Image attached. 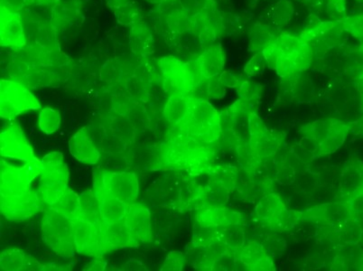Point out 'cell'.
I'll list each match as a JSON object with an SVG mask.
<instances>
[{
  "label": "cell",
  "mask_w": 363,
  "mask_h": 271,
  "mask_svg": "<svg viewBox=\"0 0 363 271\" xmlns=\"http://www.w3.org/2000/svg\"><path fill=\"white\" fill-rule=\"evenodd\" d=\"M214 148L174 130L161 145L162 170H186L191 176L209 173L213 166Z\"/></svg>",
  "instance_id": "obj_1"
},
{
  "label": "cell",
  "mask_w": 363,
  "mask_h": 271,
  "mask_svg": "<svg viewBox=\"0 0 363 271\" xmlns=\"http://www.w3.org/2000/svg\"><path fill=\"white\" fill-rule=\"evenodd\" d=\"M174 130L203 145H213L222 137V116L208 100L192 96L189 112Z\"/></svg>",
  "instance_id": "obj_2"
},
{
  "label": "cell",
  "mask_w": 363,
  "mask_h": 271,
  "mask_svg": "<svg viewBox=\"0 0 363 271\" xmlns=\"http://www.w3.org/2000/svg\"><path fill=\"white\" fill-rule=\"evenodd\" d=\"M164 90L173 94L192 95L204 80L199 61L183 62L174 56H164L158 61Z\"/></svg>",
  "instance_id": "obj_3"
},
{
  "label": "cell",
  "mask_w": 363,
  "mask_h": 271,
  "mask_svg": "<svg viewBox=\"0 0 363 271\" xmlns=\"http://www.w3.org/2000/svg\"><path fill=\"white\" fill-rule=\"evenodd\" d=\"M42 239L56 255L71 259L75 256L72 221L52 208H45L42 219Z\"/></svg>",
  "instance_id": "obj_4"
},
{
  "label": "cell",
  "mask_w": 363,
  "mask_h": 271,
  "mask_svg": "<svg viewBox=\"0 0 363 271\" xmlns=\"http://www.w3.org/2000/svg\"><path fill=\"white\" fill-rule=\"evenodd\" d=\"M38 194L46 207H51L68 189L69 170L61 152H51L41 160Z\"/></svg>",
  "instance_id": "obj_5"
},
{
  "label": "cell",
  "mask_w": 363,
  "mask_h": 271,
  "mask_svg": "<svg viewBox=\"0 0 363 271\" xmlns=\"http://www.w3.org/2000/svg\"><path fill=\"white\" fill-rule=\"evenodd\" d=\"M348 131L347 125L331 118L303 126L300 132L316 148L315 153L319 157L337 150L345 142Z\"/></svg>",
  "instance_id": "obj_6"
},
{
  "label": "cell",
  "mask_w": 363,
  "mask_h": 271,
  "mask_svg": "<svg viewBox=\"0 0 363 271\" xmlns=\"http://www.w3.org/2000/svg\"><path fill=\"white\" fill-rule=\"evenodd\" d=\"M38 98L21 82L5 80L0 82V116L12 120L23 112L40 110Z\"/></svg>",
  "instance_id": "obj_7"
},
{
  "label": "cell",
  "mask_w": 363,
  "mask_h": 271,
  "mask_svg": "<svg viewBox=\"0 0 363 271\" xmlns=\"http://www.w3.org/2000/svg\"><path fill=\"white\" fill-rule=\"evenodd\" d=\"M41 166L39 158L21 167L12 166L1 160L0 196H18L30 191L33 181L40 177Z\"/></svg>",
  "instance_id": "obj_8"
},
{
  "label": "cell",
  "mask_w": 363,
  "mask_h": 271,
  "mask_svg": "<svg viewBox=\"0 0 363 271\" xmlns=\"http://www.w3.org/2000/svg\"><path fill=\"white\" fill-rule=\"evenodd\" d=\"M255 211L262 223L279 231L292 229L303 218L302 213L286 209L280 197L275 194L264 197L257 204Z\"/></svg>",
  "instance_id": "obj_9"
},
{
  "label": "cell",
  "mask_w": 363,
  "mask_h": 271,
  "mask_svg": "<svg viewBox=\"0 0 363 271\" xmlns=\"http://www.w3.org/2000/svg\"><path fill=\"white\" fill-rule=\"evenodd\" d=\"M94 176L100 179L112 196L127 204L136 203L140 196V182L133 172L95 170Z\"/></svg>",
  "instance_id": "obj_10"
},
{
  "label": "cell",
  "mask_w": 363,
  "mask_h": 271,
  "mask_svg": "<svg viewBox=\"0 0 363 271\" xmlns=\"http://www.w3.org/2000/svg\"><path fill=\"white\" fill-rule=\"evenodd\" d=\"M2 216L11 221H24L45 209L38 190L26 192L18 196H0Z\"/></svg>",
  "instance_id": "obj_11"
},
{
  "label": "cell",
  "mask_w": 363,
  "mask_h": 271,
  "mask_svg": "<svg viewBox=\"0 0 363 271\" xmlns=\"http://www.w3.org/2000/svg\"><path fill=\"white\" fill-rule=\"evenodd\" d=\"M1 157L24 161L25 163L38 160L34 148L29 143L22 128L16 122L6 125L0 136Z\"/></svg>",
  "instance_id": "obj_12"
},
{
  "label": "cell",
  "mask_w": 363,
  "mask_h": 271,
  "mask_svg": "<svg viewBox=\"0 0 363 271\" xmlns=\"http://www.w3.org/2000/svg\"><path fill=\"white\" fill-rule=\"evenodd\" d=\"M76 253L80 255L104 259L107 251L102 240L101 227L77 218L72 221Z\"/></svg>",
  "instance_id": "obj_13"
},
{
  "label": "cell",
  "mask_w": 363,
  "mask_h": 271,
  "mask_svg": "<svg viewBox=\"0 0 363 271\" xmlns=\"http://www.w3.org/2000/svg\"><path fill=\"white\" fill-rule=\"evenodd\" d=\"M0 21L1 46L13 49L24 48L26 40L21 15L1 6Z\"/></svg>",
  "instance_id": "obj_14"
},
{
  "label": "cell",
  "mask_w": 363,
  "mask_h": 271,
  "mask_svg": "<svg viewBox=\"0 0 363 271\" xmlns=\"http://www.w3.org/2000/svg\"><path fill=\"white\" fill-rule=\"evenodd\" d=\"M92 190L100 203L101 218L104 224H111L124 219L128 204L112 196L110 192L102 186L100 179L95 176Z\"/></svg>",
  "instance_id": "obj_15"
},
{
  "label": "cell",
  "mask_w": 363,
  "mask_h": 271,
  "mask_svg": "<svg viewBox=\"0 0 363 271\" xmlns=\"http://www.w3.org/2000/svg\"><path fill=\"white\" fill-rule=\"evenodd\" d=\"M150 211L140 204H128L124 221L128 230L141 243H150L153 241L152 233Z\"/></svg>",
  "instance_id": "obj_16"
},
{
  "label": "cell",
  "mask_w": 363,
  "mask_h": 271,
  "mask_svg": "<svg viewBox=\"0 0 363 271\" xmlns=\"http://www.w3.org/2000/svg\"><path fill=\"white\" fill-rule=\"evenodd\" d=\"M101 231L107 253L140 246V241H138L128 230L124 219L111 224L102 223Z\"/></svg>",
  "instance_id": "obj_17"
},
{
  "label": "cell",
  "mask_w": 363,
  "mask_h": 271,
  "mask_svg": "<svg viewBox=\"0 0 363 271\" xmlns=\"http://www.w3.org/2000/svg\"><path fill=\"white\" fill-rule=\"evenodd\" d=\"M196 220L202 229H209L240 226L243 217L240 213L223 206H207L198 210Z\"/></svg>",
  "instance_id": "obj_18"
},
{
  "label": "cell",
  "mask_w": 363,
  "mask_h": 271,
  "mask_svg": "<svg viewBox=\"0 0 363 271\" xmlns=\"http://www.w3.org/2000/svg\"><path fill=\"white\" fill-rule=\"evenodd\" d=\"M69 150L76 160L85 165H96L101 154L92 141L88 128H82L69 140Z\"/></svg>",
  "instance_id": "obj_19"
},
{
  "label": "cell",
  "mask_w": 363,
  "mask_h": 271,
  "mask_svg": "<svg viewBox=\"0 0 363 271\" xmlns=\"http://www.w3.org/2000/svg\"><path fill=\"white\" fill-rule=\"evenodd\" d=\"M239 260L247 270H275L272 257L257 241H250L242 248Z\"/></svg>",
  "instance_id": "obj_20"
},
{
  "label": "cell",
  "mask_w": 363,
  "mask_h": 271,
  "mask_svg": "<svg viewBox=\"0 0 363 271\" xmlns=\"http://www.w3.org/2000/svg\"><path fill=\"white\" fill-rule=\"evenodd\" d=\"M192 96L187 94H173L164 106V118L173 128H177L186 118L191 108Z\"/></svg>",
  "instance_id": "obj_21"
},
{
  "label": "cell",
  "mask_w": 363,
  "mask_h": 271,
  "mask_svg": "<svg viewBox=\"0 0 363 271\" xmlns=\"http://www.w3.org/2000/svg\"><path fill=\"white\" fill-rule=\"evenodd\" d=\"M202 67L203 78L209 80L222 74L225 65L226 55L222 46L216 45L207 49L202 55L197 58Z\"/></svg>",
  "instance_id": "obj_22"
},
{
  "label": "cell",
  "mask_w": 363,
  "mask_h": 271,
  "mask_svg": "<svg viewBox=\"0 0 363 271\" xmlns=\"http://www.w3.org/2000/svg\"><path fill=\"white\" fill-rule=\"evenodd\" d=\"M130 46L137 54L147 55L154 48L153 36L150 29L143 22L138 21L132 26Z\"/></svg>",
  "instance_id": "obj_23"
},
{
  "label": "cell",
  "mask_w": 363,
  "mask_h": 271,
  "mask_svg": "<svg viewBox=\"0 0 363 271\" xmlns=\"http://www.w3.org/2000/svg\"><path fill=\"white\" fill-rule=\"evenodd\" d=\"M81 217L95 226H101L100 203L94 190H86L80 194Z\"/></svg>",
  "instance_id": "obj_24"
},
{
  "label": "cell",
  "mask_w": 363,
  "mask_h": 271,
  "mask_svg": "<svg viewBox=\"0 0 363 271\" xmlns=\"http://www.w3.org/2000/svg\"><path fill=\"white\" fill-rule=\"evenodd\" d=\"M48 208L57 211L72 221L77 219L81 217L80 194L68 188L54 206Z\"/></svg>",
  "instance_id": "obj_25"
},
{
  "label": "cell",
  "mask_w": 363,
  "mask_h": 271,
  "mask_svg": "<svg viewBox=\"0 0 363 271\" xmlns=\"http://www.w3.org/2000/svg\"><path fill=\"white\" fill-rule=\"evenodd\" d=\"M26 253L18 248H6L0 254V267L3 271H22Z\"/></svg>",
  "instance_id": "obj_26"
},
{
  "label": "cell",
  "mask_w": 363,
  "mask_h": 271,
  "mask_svg": "<svg viewBox=\"0 0 363 271\" xmlns=\"http://www.w3.org/2000/svg\"><path fill=\"white\" fill-rule=\"evenodd\" d=\"M60 111L51 107L42 109L38 116V127L45 135L55 133L61 127Z\"/></svg>",
  "instance_id": "obj_27"
},
{
  "label": "cell",
  "mask_w": 363,
  "mask_h": 271,
  "mask_svg": "<svg viewBox=\"0 0 363 271\" xmlns=\"http://www.w3.org/2000/svg\"><path fill=\"white\" fill-rule=\"evenodd\" d=\"M247 127L250 133L249 145L254 150L266 137L269 131L263 123L262 118L257 116V112H253L247 117Z\"/></svg>",
  "instance_id": "obj_28"
},
{
  "label": "cell",
  "mask_w": 363,
  "mask_h": 271,
  "mask_svg": "<svg viewBox=\"0 0 363 271\" xmlns=\"http://www.w3.org/2000/svg\"><path fill=\"white\" fill-rule=\"evenodd\" d=\"M208 175L216 177L228 190H232L236 186L238 181L236 168L227 166H212Z\"/></svg>",
  "instance_id": "obj_29"
},
{
  "label": "cell",
  "mask_w": 363,
  "mask_h": 271,
  "mask_svg": "<svg viewBox=\"0 0 363 271\" xmlns=\"http://www.w3.org/2000/svg\"><path fill=\"white\" fill-rule=\"evenodd\" d=\"M114 12L118 24L122 26H132L136 24L137 22L140 21V11L130 2L118 9Z\"/></svg>",
  "instance_id": "obj_30"
},
{
  "label": "cell",
  "mask_w": 363,
  "mask_h": 271,
  "mask_svg": "<svg viewBox=\"0 0 363 271\" xmlns=\"http://www.w3.org/2000/svg\"><path fill=\"white\" fill-rule=\"evenodd\" d=\"M262 90V85L257 84V82L245 80L240 82V85L238 86L237 92L240 99L253 101L259 97Z\"/></svg>",
  "instance_id": "obj_31"
},
{
  "label": "cell",
  "mask_w": 363,
  "mask_h": 271,
  "mask_svg": "<svg viewBox=\"0 0 363 271\" xmlns=\"http://www.w3.org/2000/svg\"><path fill=\"white\" fill-rule=\"evenodd\" d=\"M186 257L180 251L173 250L166 258V260L162 265V271H181L184 270L186 263Z\"/></svg>",
  "instance_id": "obj_32"
},
{
  "label": "cell",
  "mask_w": 363,
  "mask_h": 271,
  "mask_svg": "<svg viewBox=\"0 0 363 271\" xmlns=\"http://www.w3.org/2000/svg\"><path fill=\"white\" fill-rule=\"evenodd\" d=\"M294 69L296 72H303L306 70L311 65L312 62V51L308 44L303 46L300 50L296 52L291 60Z\"/></svg>",
  "instance_id": "obj_33"
},
{
  "label": "cell",
  "mask_w": 363,
  "mask_h": 271,
  "mask_svg": "<svg viewBox=\"0 0 363 271\" xmlns=\"http://www.w3.org/2000/svg\"><path fill=\"white\" fill-rule=\"evenodd\" d=\"M277 38L278 36L270 33V29H259L254 31V35L252 36V45L255 50H263L267 45L275 41Z\"/></svg>",
  "instance_id": "obj_34"
},
{
  "label": "cell",
  "mask_w": 363,
  "mask_h": 271,
  "mask_svg": "<svg viewBox=\"0 0 363 271\" xmlns=\"http://www.w3.org/2000/svg\"><path fill=\"white\" fill-rule=\"evenodd\" d=\"M207 91L208 99H212V100H220L226 94V87L219 80L218 76L207 80Z\"/></svg>",
  "instance_id": "obj_35"
},
{
  "label": "cell",
  "mask_w": 363,
  "mask_h": 271,
  "mask_svg": "<svg viewBox=\"0 0 363 271\" xmlns=\"http://www.w3.org/2000/svg\"><path fill=\"white\" fill-rule=\"evenodd\" d=\"M266 65V59L264 57L262 52H259L247 62L244 70L249 75L260 74L265 70Z\"/></svg>",
  "instance_id": "obj_36"
},
{
  "label": "cell",
  "mask_w": 363,
  "mask_h": 271,
  "mask_svg": "<svg viewBox=\"0 0 363 271\" xmlns=\"http://www.w3.org/2000/svg\"><path fill=\"white\" fill-rule=\"evenodd\" d=\"M219 80L228 88H236L240 84V78L232 72L224 71L219 76Z\"/></svg>",
  "instance_id": "obj_37"
},
{
  "label": "cell",
  "mask_w": 363,
  "mask_h": 271,
  "mask_svg": "<svg viewBox=\"0 0 363 271\" xmlns=\"http://www.w3.org/2000/svg\"><path fill=\"white\" fill-rule=\"evenodd\" d=\"M31 0H1V6H6L9 11L18 12Z\"/></svg>",
  "instance_id": "obj_38"
},
{
  "label": "cell",
  "mask_w": 363,
  "mask_h": 271,
  "mask_svg": "<svg viewBox=\"0 0 363 271\" xmlns=\"http://www.w3.org/2000/svg\"><path fill=\"white\" fill-rule=\"evenodd\" d=\"M22 271H44V265H42L34 257L26 254Z\"/></svg>",
  "instance_id": "obj_39"
},
{
  "label": "cell",
  "mask_w": 363,
  "mask_h": 271,
  "mask_svg": "<svg viewBox=\"0 0 363 271\" xmlns=\"http://www.w3.org/2000/svg\"><path fill=\"white\" fill-rule=\"evenodd\" d=\"M128 2H130V0H106L108 8L113 11L128 4Z\"/></svg>",
  "instance_id": "obj_40"
},
{
  "label": "cell",
  "mask_w": 363,
  "mask_h": 271,
  "mask_svg": "<svg viewBox=\"0 0 363 271\" xmlns=\"http://www.w3.org/2000/svg\"><path fill=\"white\" fill-rule=\"evenodd\" d=\"M105 267H106V264L102 262L101 260H94L84 270H104Z\"/></svg>",
  "instance_id": "obj_41"
},
{
  "label": "cell",
  "mask_w": 363,
  "mask_h": 271,
  "mask_svg": "<svg viewBox=\"0 0 363 271\" xmlns=\"http://www.w3.org/2000/svg\"><path fill=\"white\" fill-rule=\"evenodd\" d=\"M359 184L356 188L354 193H353L352 197L356 196H362L363 194V170L359 172Z\"/></svg>",
  "instance_id": "obj_42"
},
{
  "label": "cell",
  "mask_w": 363,
  "mask_h": 271,
  "mask_svg": "<svg viewBox=\"0 0 363 271\" xmlns=\"http://www.w3.org/2000/svg\"><path fill=\"white\" fill-rule=\"evenodd\" d=\"M147 1L153 5H160L162 3L167 1V0H147Z\"/></svg>",
  "instance_id": "obj_43"
}]
</instances>
